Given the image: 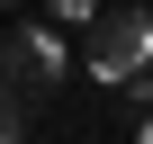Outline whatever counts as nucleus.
I'll return each instance as SVG.
<instances>
[{
  "label": "nucleus",
  "mask_w": 153,
  "mask_h": 144,
  "mask_svg": "<svg viewBox=\"0 0 153 144\" xmlns=\"http://www.w3.org/2000/svg\"><path fill=\"white\" fill-rule=\"evenodd\" d=\"M135 72H153V9H117L90 27V81H135Z\"/></svg>",
  "instance_id": "obj_1"
},
{
  "label": "nucleus",
  "mask_w": 153,
  "mask_h": 144,
  "mask_svg": "<svg viewBox=\"0 0 153 144\" xmlns=\"http://www.w3.org/2000/svg\"><path fill=\"white\" fill-rule=\"evenodd\" d=\"M0 72H9V99H45L54 81H63V36H45V27H18L9 45H0Z\"/></svg>",
  "instance_id": "obj_2"
},
{
  "label": "nucleus",
  "mask_w": 153,
  "mask_h": 144,
  "mask_svg": "<svg viewBox=\"0 0 153 144\" xmlns=\"http://www.w3.org/2000/svg\"><path fill=\"white\" fill-rule=\"evenodd\" d=\"M45 9H54L63 27H90V18H99V0H45Z\"/></svg>",
  "instance_id": "obj_3"
},
{
  "label": "nucleus",
  "mask_w": 153,
  "mask_h": 144,
  "mask_svg": "<svg viewBox=\"0 0 153 144\" xmlns=\"http://www.w3.org/2000/svg\"><path fill=\"white\" fill-rule=\"evenodd\" d=\"M0 144H18V99L0 90Z\"/></svg>",
  "instance_id": "obj_4"
},
{
  "label": "nucleus",
  "mask_w": 153,
  "mask_h": 144,
  "mask_svg": "<svg viewBox=\"0 0 153 144\" xmlns=\"http://www.w3.org/2000/svg\"><path fill=\"white\" fill-rule=\"evenodd\" d=\"M135 144H153V117H144V135H135Z\"/></svg>",
  "instance_id": "obj_5"
}]
</instances>
